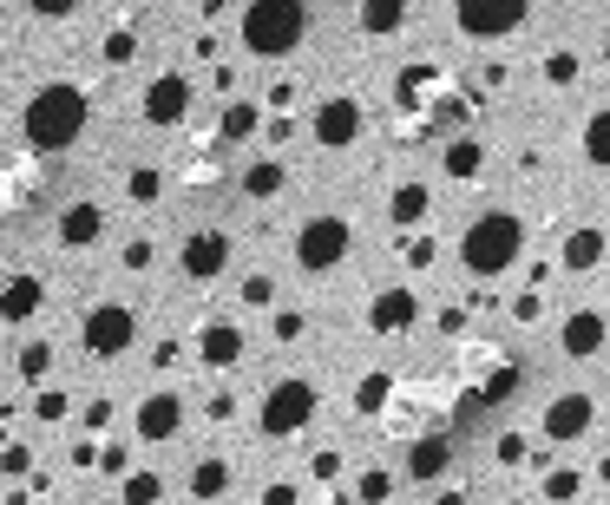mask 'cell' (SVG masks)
Returning a JSON list of instances; mask_svg holds the SVG:
<instances>
[{"instance_id": "cell-1", "label": "cell", "mask_w": 610, "mask_h": 505, "mask_svg": "<svg viewBox=\"0 0 610 505\" xmlns=\"http://www.w3.org/2000/svg\"><path fill=\"white\" fill-rule=\"evenodd\" d=\"M85 118H92L85 85H72V79H46V85L26 99V112H20V138H26L33 151L59 158V151H72V145L85 138Z\"/></svg>"}, {"instance_id": "cell-2", "label": "cell", "mask_w": 610, "mask_h": 505, "mask_svg": "<svg viewBox=\"0 0 610 505\" xmlns=\"http://www.w3.org/2000/svg\"><path fill=\"white\" fill-rule=\"evenodd\" d=\"M519 256H526V217H519V210H480V217L460 230V269L480 276V283L519 269Z\"/></svg>"}, {"instance_id": "cell-3", "label": "cell", "mask_w": 610, "mask_h": 505, "mask_svg": "<svg viewBox=\"0 0 610 505\" xmlns=\"http://www.w3.org/2000/svg\"><path fill=\"white\" fill-rule=\"evenodd\" d=\"M309 7H296V0H263V7H243L237 13V39H243V53L250 59H289L302 39H309Z\"/></svg>"}, {"instance_id": "cell-4", "label": "cell", "mask_w": 610, "mask_h": 505, "mask_svg": "<svg viewBox=\"0 0 610 505\" xmlns=\"http://www.w3.org/2000/svg\"><path fill=\"white\" fill-rule=\"evenodd\" d=\"M315 414H322V388L309 375H283L256 408V434L263 440H296L302 427H315Z\"/></svg>"}, {"instance_id": "cell-5", "label": "cell", "mask_w": 610, "mask_h": 505, "mask_svg": "<svg viewBox=\"0 0 610 505\" xmlns=\"http://www.w3.org/2000/svg\"><path fill=\"white\" fill-rule=\"evenodd\" d=\"M296 269L302 276H329V269H342L348 263V250H355V223L342 217V210H315V217H302L296 223Z\"/></svg>"}, {"instance_id": "cell-6", "label": "cell", "mask_w": 610, "mask_h": 505, "mask_svg": "<svg viewBox=\"0 0 610 505\" xmlns=\"http://www.w3.org/2000/svg\"><path fill=\"white\" fill-rule=\"evenodd\" d=\"M453 26H460V39L493 46V39L526 33V26H532V7H526V0H460V7H453Z\"/></svg>"}, {"instance_id": "cell-7", "label": "cell", "mask_w": 610, "mask_h": 505, "mask_svg": "<svg viewBox=\"0 0 610 505\" xmlns=\"http://www.w3.org/2000/svg\"><path fill=\"white\" fill-rule=\"evenodd\" d=\"M131 342H138V315H131L125 302H92V309L79 315V348H85L92 361H118Z\"/></svg>"}, {"instance_id": "cell-8", "label": "cell", "mask_w": 610, "mask_h": 505, "mask_svg": "<svg viewBox=\"0 0 610 505\" xmlns=\"http://www.w3.org/2000/svg\"><path fill=\"white\" fill-rule=\"evenodd\" d=\"M591 427H598V394H585V388H559L539 414L545 447H578V440H591Z\"/></svg>"}, {"instance_id": "cell-9", "label": "cell", "mask_w": 610, "mask_h": 505, "mask_svg": "<svg viewBox=\"0 0 610 505\" xmlns=\"http://www.w3.org/2000/svg\"><path fill=\"white\" fill-rule=\"evenodd\" d=\"M230 256H237V237L230 230H191L177 243V276L197 283V289H210V283L230 276Z\"/></svg>"}, {"instance_id": "cell-10", "label": "cell", "mask_w": 610, "mask_h": 505, "mask_svg": "<svg viewBox=\"0 0 610 505\" xmlns=\"http://www.w3.org/2000/svg\"><path fill=\"white\" fill-rule=\"evenodd\" d=\"M309 131H315L322 151H348V145H361V131H368V105H361L355 92H329V99L315 105Z\"/></svg>"}, {"instance_id": "cell-11", "label": "cell", "mask_w": 610, "mask_h": 505, "mask_svg": "<svg viewBox=\"0 0 610 505\" xmlns=\"http://www.w3.org/2000/svg\"><path fill=\"white\" fill-rule=\"evenodd\" d=\"M184 434V394L177 388H151L138 408H131V440L138 447H171Z\"/></svg>"}, {"instance_id": "cell-12", "label": "cell", "mask_w": 610, "mask_h": 505, "mask_svg": "<svg viewBox=\"0 0 610 505\" xmlns=\"http://www.w3.org/2000/svg\"><path fill=\"white\" fill-rule=\"evenodd\" d=\"M191 105H197V85H191L184 72H158V79H145V92H138V112H145V125H158V131L184 125Z\"/></svg>"}, {"instance_id": "cell-13", "label": "cell", "mask_w": 610, "mask_h": 505, "mask_svg": "<svg viewBox=\"0 0 610 505\" xmlns=\"http://www.w3.org/2000/svg\"><path fill=\"white\" fill-rule=\"evenodd\" d=\"M407 329H421V296H414L407 283L375 289V296H368V335L394 342V335H407Z\"/></svg>"}, {"instance_id": "cell-14", "label": "cell", "mask_w": 610, "mask_h": 505, "mask_svg": "<svg viewBox=\"0 0 610 505\" xmlns=\"http://www.w3.org/2000/svg\"><path fill=\"white\" fill-rule=\"evenodd\" d=\"M605 342H610V315L591 309V302H578V309L559 322V355H565V361H598Z\"/></svg>"}, {"instance_id": "cell-15", "label": "cell", "mask_w": 610, "mask_h": 505, "mask_svg": "<svg viewBox=\"0 0 610 505\" xmlns=\"http://www.w3.org/2000/svg\"><path fill=\"white\" fill-rule=\"evenodd\" d=\"M105 230H112V217H105V204H92V197H72L66 210H59V223H53V243L59 250H92V243H105Z\"/></svg>"}, {"instance_id": "cell-16", "label": "cell", "mask_w": 610, "mask_h": 505, "mask_svg": "<svg viewBox=\"0 0 610 505\" xmlns=\"http://www.w3.org/2000/svg\"><path fill=\"white\" fill-rule=\"evenodd\" d=\"M243 355H250V335H243L237 322H204V329H197V361H204V368L230 375V368H243Z\"/></svg>"}, {"instance_id": "cell-17", "label": "cell", "mask_w": 610, "mask_h": 505, "mask_svg": "<svg viewBox=\"0 0 610 505\" xmlns=\"http://www.w3.org/2000/svg\"><path fill=\"white\" fill-rule=\"evenodd\" d=\"M39 309H46V276H33V269H13V276H0V322H7V329L33 322Z\"/></svg>"}, {"instance_id": "cell-18", "label": "cell", "mask_w": 610, "mask_h": 505, "mask_svg": "<svg viewBox=\"0 0 610 505\" xmlns=\"http://www.w3.org/2000/svg\"><path fill=\"white\" fill-rule=\"evenodd\" d=\"M427 217H434V191H427L421 177H401V184L388 191V223L414 237V230H427Z\"/></svg>"}, {"instance_id": "cell-19", "label": "cell", "mask_w": 610, "mask_h": 505, "mask_svg": "<svg viewBox=\"0 0 610 505\" xmlns=\"http://www.w3.org/2000/svg\"><path fill=\"white\" fill-rule=\"evenodd\" d=\"M605 250H610L605 230H598V223H578V230L559 243V269H565V276H591V269L605 263Z\"/></svg>"}, {"instance_id": "cell-20", "label": "cell", "mask_w": 610, "mask_h": 505, "mask_svg": "<svg viewBox=\"0 0 610 505\" xmlns=\"http://www.w3.org/2000/svg\"><path fill=\"white\" fill-rule=\"evenodd\" d=\"M230 480H237L230 454H204V460H191V480H184V493H191V505H217L223 493H230Z\"/></svg>"}, {"instance_id": "cell-21", "label": "cell", "mask_w": 610, "mask_h": 505, "mask_svg": "<svg viewBox=\"0 0 610 505\" xmlns=\"http://www.w3.org/2000/svg\"><path fill=\"white\" fill-rule=\"evenodd\" d=\"M440 171H447L453 184H480V177H486V138L453 131V138H447V151H440Z\"/></svg>"}, {"instance_id": "cell-22", "label": "cell", "mask_w": 610, "mask_h": 505, "mask_svg": "<svg viewBox=\"0 0 610 505\" xmlns=\"http://www.w3.org/2000/svg\"><path fill=\"white\" fill-rule=\"evenodd\" d=\"M447 467H453V440H447V434H427V440L407 447V480H414V486H434Z\"/></svg>"}, {"instance_id": "cell-23", "label": "cell", "mask_w": 610, "mask_h": 505, "mask_svg": "<svg viewBox=\"0 0 610 505\" xmlns=\"http://www.w3.org/2000/svg\"><path fill=\"white\" fill-rule=\"evenodd\" d=\"M355 26H361L368 39H394V33H407V26H414V7H401V0H375V7H361V13H355Z\"/></svg>"}, {"instance_id": "cell-24", "label": "cell", "mask_w": 610, "mask_h": 505, "mask_svg": "<svg viewBox=\"0 0 610 505\" xmlns=\"http://www.w3.org/2000/svg\"><path fill=\"white\" fill-rule=\"evenodd\" d=\"M263 131V105L256 99H230L223 118H217V145H250Z\"/></svg>"}, {"instance_id": "cell-25", "label": "cell", "mask_w": 610, "mask_h": 505, "mask_svg": "<svg viewBox=\"0 0 610 505\" xmlns=\"http://www.w3.org/2000/svg\"><path fill=\"white\" fill-rule=\"evenodd\" d=\"M53 361H59V348H53L46 335H33V342L13 348V375H20L26 388H46V381H53Z\"/></svg>"}, {"instance_id": "cell-26", "label": "cell", "mask_w": 610, "mask_h": 505, "mask_svg": "<svg viewBox=\"0 0 610 505\" xmlns=\"http://www.w3.org/2000/svg\"><path fill=\"white\" fill-rule=\"evenodd\" d=\"M237 184H243V197H256V204H269V197H283V184H289V171H283V158H250Z\"/></svg>"}, {"instance_id": "cell-27", "label": "cell", "mask_w": 610, "mask_h": 505, "mask_svg": "<svg viewBox=\"0 0 610 505\" xmlns=\"http://www.w3.org/2000/svg\"><path fill=\"white\" fill-rule=\"evenodd\" d=\"M164 473H151V467H131L125 480H118V505H164Z\"/></svg>"}, {"instance_id": "cell-28", "label": "cell", "mask_w": 610, "mask_h": 505, "mask_svg": "<svg viewBox=\"0 0 610 505\" xmlns=\"http://www.w3.org/2000/svg\"><path fill=\"white\" fill-rule=\"evenodd\" d=\"M585 486H591V480H585L578 467H552L545 486H539V500L545 505H585Z\"/></svg>"}, {"instance_id": "cell-29", "label": "cell", "mask_w": 610, "mask_h": 505, "mask_svg": "<svg viewBox=\"0 0 610 505\" xmlns=\"http://www.w3.org/2000/svg\"><path fill=\"white\" fill-rule=\"evenodd\" d=\"M276 296H283V289H276V276H269V269H250V276L237 283V302H243L250 315H269V309H276Z\"/></svg>"}, {"instance_id": "cell-30", "label": "cell", "mask_w": 610, "mask_h": 505, "mask_svg": "<svg viewBox=\"0 0 610 505\" xmlns=\"http://www.w3.org/2000/svg\"><path fill=\"white\" fill-rule=\"evenodd\" d=\"M539 72H545V85H559V92H572V85H578V79H585V59H578V53H572V46H552V53H545V66H539Z\"/></svg>"}, {"instance_id": "cell-31", "label": "cell", "mask_w": 610, "mask_h": 505, "mask_svg": "<svg viewBox=\"0 0 610 505\" xmlns=\"http://www.w3.org/2000/svg\"><path fill=\"white\" fill-rule=\"evenodd\" d=\"M388 394H394V375H388V368L361 375V381H355V414H381V408H388Z\"/></svg>"}, {"instance_id": "cell-32", "label": "cell", "mask_w": 610, "mask_h": 505, "mask_svg": "<svg viewBox=\"0 0 610 505\" xmlns=\"http://www.w3.org/2000/svg\"><path fill=\"white\" fill-rule=\"evenodd\" d=\"M33 421L39 427H66L72 421V394L66 388H33Z\"/></svg>"}, {"instance_id": "cell-33", "label": "cell", "mask_w": 610, "mask_h": 505, "mask_svg": "<svg viewBox=\"0 0 610 505\" xmlns=\"http://www.w3.org/2000/svg\"><path fill=\"white\" fill-rule=\"evenodd\" d=\"M585 158H591L598 171H610V105H598V112L585 118Z\"/></svg>"}, {"instance_id": "cell-34", "label": "cell", "mask_w": 610, "mask_h": 505, "mask_svg": "<svg viewBox=\"0 0 610 505\" xmlns=\"http://www.w3.org/2000/svg\"><path fill=\"white\" fill-rule=\"evenodd\" d=\"M394 500V473L388 467H361L355 473V505H388Z\"/></svg>"}, {"instance_id": "cell-35", "label": "cell", "mask_w": 610, "mask_h": 505, "mask_svg": "<svg viewBox=\"0 0 610 505\" xmlns=\"http://www.w3.org/2000/svg\"><path fill=\"white\" fill-rule=\"evenodd\" d=\"M125 197H131V204H158V197H164V171H158V164H131V171H125Z\"/></svg>"}, {"instance_id": "cell-36", "label": "cell", "mask_w": 610, "mask_h": 505, "mask_svg": "<svg viewBox=\"0 0 610 505\" xmlns=\"http://www.w3.org/2000/svg\"><path fill=\"white\" fill-rule=\"evenodd\" d=\"M99 59H105V66H131V59H138V33H125V26H112V33L99 39Z\"/></svg>"}, {"instance_id": "cell-37", "label": "cell", "mask_w": 610, "mask_h": 505, "mask_svg": "<svg viewBox=\"0 0 610 505\" xmlns=\"http://www.w3.org/2000/svg\"><path fill=\"white\" fill-rule=\"evenodd\" d=\"M526 460H532V440H526V434H499V440H493V467H506V473H519Z\"/></svg>"}, {"instance_id": "cell-38", "label": "cell", "mask_w": 610, "mask_h": 505, "mask_svg": "<svg viewBox=\"0 0 610 505\" xmlns=\"http://www.w3.org/2000/svg\"><path fill=\"white\" fill-rule=\"evenodd\" d=\"M33 473V447L26 440H0V480H26Z\"/></svg>"}, {"instance_id": "cell-39", "label": "cell", "mask_w": 610, "mask_h": 505, "mask_svg": "<svg viewBox=\"0 0 610 505\" xmlns=\"http://www.w3.org/2000/svg\"><path fill=\"white\" fill-rule=\"evenodd\" d=\"M118 263H125L131 276H151V263H158V243H151V237H131V243L118 250Z\"/></svg>"}, {"instance_id": "cell-40", "label": "cell", "mask_w": 610, "mask_h": 505, "mask_svg": "<svg viewBox=\"0 0 610 505\" xmlns=\"http://www.w3.org/2000/svg\"><path fill=\"white\" fill-rule=\"evenodd\" d=\"M506 315H513L519 329H532V322H545V296H539V289H519V296L506 302Z\"/></svg>"}, {"instance_id": "cell-41", "label": "cell", "mask_w": 610, "mask_h": 505, "mask_svg": "<svg viewBox=\"0 0 610 505\" xmlns=\"http://www.w3.org/2000/svg\"><path fill=\"white\" fill-rule=\"evenodd\" d=\"M434 256H440V250H434L427 230H421V237H401V263H407V269H434Z\"/></svg>"}, {"instance_id": "cell-42", "label": "cell", "mask_w": 610, "mask_h": 505, "mask_svg": "<svg viewBox=\"0 0 610 505\" xmlns=\"http://www.w3.org/2000/svg\"><path fill=\"white\" fill-rule=\"evenodd\" d=\"M112 421H118V401H85L79 408V427L85 434H112Z\"/></svg>"}, {"instance_id": "cell-43", "label": "cell", "mask_w": 610, "mask_h": 505, "mask_svg": "<svg viewBox=\"0 0 610 505\" xmlns=\"http://www.w3.org/2000/svg\"><path fill=\"white\" fill-rule=\"evenodd\" d=\"M302 329H309V315L302 309H276V322H269V335L289 348V342H302Z\"/></svg>"}, {"instance_id": "cell-44", "label": "cell", "mask_w": 610, "mask_h": 505, "mask_svg": "<svg viewBox=\"0 0 610 505\" xmlns=\"http://www.w3.org/2000/svg\"><path fill=\"white\" fill-rule=\"evenodd\" d=\"M99 473H105V480H125V473H131V447H112V440H105V447H99Z\"/></svg>"}, {"instance_id": "cell-45", "label": "cell", "mask_w": 610, "mask_h": 505, "mask_svg": "<svg viewBox=\"0 0 610 505\" xmlns=\"http://www.w3.org/2000/svg\"><path fill=\"white\" fill-rule=\"evenodd\" d=\"M434 329H440L447 342H460V335H467V302H447V309L434 315Z\"/></svg>"}, {"instance_id": "cell-46", "label": "cell", "mask_w": 610, "mask_h": 505, "mask_svg": "<svg viewBox=\"0 0 610 505\" xmlns=\"http://www.w3.org/2000/svg\"><path fill=\"white\" fill-rule=\"evenodd\" d=\"M256 505H302V486H296V480H269V486L256 493Z\"/></svg>"}, {"instance_id": "cell-47", "label": "cell", "mask_w": 610, "mask_h": 505, "mask_svg": "<svg viewBox=\"0 0 610 505\" xmlns=\"http://www.w3.org/2000/svg\"><path fill=\"white\" fill-rule=\"evenodd\" d=\"M26 13H33V20H46V26H59V20H72L79 7H72V0H33Z\"/></svg>"}, {"instance_id": "cell-48", "label": "cell", "mask_w": 610, "mask_h": 505, "mask_svg": "<svg viewBox=\"0 0 610 505\" xmlns=\"http://www.w3.org/2000/svg\"><path fill=\"white\" fill-rule=\"evenodd\" d=\"M296 99H302V92H296V79H276V85L263 92V112H289Z\"/></svg>"}, {"instance_id": "cell-49", "label": "cell", "mask_w": 610, "mask_h": 505, "mask_svg": "<svg viewBox=\"0 0 610 505\" xmlns=\"http://www.w3.org/2000/svg\"><path fill=\"white\" fill-rule=\"evenodd\" d=\"M204 414H210V421H230V414H237V394H210Z\"/></svg>"}, {"instance_id": "cell-50", "label": "cell", "mask_w": 610, "mask_h": 505, "mask_svg": "<svg viewBox=\"0 0 610 505\" xmlns=\"http://www.w3.org/2000/svg\"><path fill=\"white\" fill-rule=\"evenodd\" d=\"M309 473H315V480H335V473H342V454H315Z\"/></svg>"}, {"instance_id": "cell-51", "label": "cell", "mask_w": 610, "mask_h": 505, "mask_svg": "<svg viewBox=\"0 0 610 505\" xmlns=\"http://www.w3.org/2000/svg\"><path fill=\"white\" fill-rule=\"evenodd\" d=\"M210 92H237V66H210Z\"/></svg>"}, {"instance_id": "cell-52", "label": "cell", "mask_w": 610, "mask_h": 505, "mask_svg": "<svg viewBox=\"0 0 610 505\" xmlns=\"http://www.w3.org/2000/svg\"><path fill=\"white\" fill-rule=\"evenodd\" d=\"M66 460H72V467H79V473H85V467H99V447H92V440H79V447H72V454H66Z\"/></svg>"}, {"instance_id": "cell-53", "label": "cell", "mask_w": 610, "mask_h": 505, "mask_svg": "<svg viewBox=\"0 0 610 505\" xmlns=\"http://www.w3.org/2000/svg\"><path fill=\"white\" fill-rule=\"evenodd\" d=\"M434 505H473V500H467V493H440Z\"/></svg>"}, {"instance_id": "cell-54", "label": "cell", "mask_w": 610, "mask_h": 505, "mask_svg": "<svg viewBox=\"0 0 610 505\" xmlns=\"http://www.w3.org/2000/svg\"><path fill=\"white\" fill-rule=\"evenodd\" d=\"M598 480H605V486H610V454H605V460H598Z\"/></svg>"}, {"instance_id": "cell-55", "label": "cell", "mask_w": 610, "mask_h": 505, "mask_svg": "<svg viewBox=\"0 0 610 505\" xmlns=\"http://www.w3.org/2000/svg\"><path fill=\"white\" fill-rule=\"evenodd\" d=\"M499 505H532V500H499Z\"/></svg>"}, {"instance_id": "cell-56", "label": "cell", "mask_w": 610, "mask_h": 505, "mask_svg": "<svg viewBox=\"0 0 610 505\" xmlns=\"http://www.w3.org/2000/svg\"><path fill=\"white\" fill-rule=\"evenodd\" d=\"M0 72H7V46H0Z\"/></svg>"}, {"instance_id": "cell-57", "label": "cell", "mask_w": 610, "mask_h": 505, "mask_svg": "<svg viewBox=\"0 0 610 505\" xmlns=\"http://www.w3.org/2000/svg\"><path fill=\"white\" fill-rule=\"evenodd\" d=\"M605 59H610V39H605Z\"/></svg>"}]
</instances>
